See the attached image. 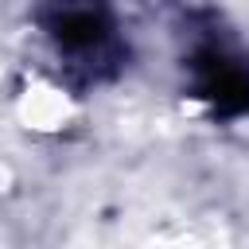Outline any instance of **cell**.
Here are the masks:
<instances>
[{"label": "cell", "instance_id": "obj_1", "mask_svg": "<svg viewBox=\"0 0 249 249\" xmlns=\"http://www.w3.org/2000/svg\"><path fill=\"white\" fill-rule=\"evenodd\" d=\"M39 19H43V31L51 35L54 51L86 82H101V78H113L121 70L124 47H121L117 23L105 8L66 4V8H47Z\"/></svg>", "mask_w": 249, "mask_h": 249}, {"label": "cell", "instance_id": "obj_2", "mask_svg": "<svg viewBox=\"0 0 249 249\" xmlns=\"http://www.w3.org/2000/svg\"><path fill=\"white\" fill-rule=\"evenodd\" d=\"M195 97L210 101L218 117H245L249 113V62L222 43H202L191 54Z\"/></svg>", "mask_w": 249, "mask_h": 249}]
</instances>
